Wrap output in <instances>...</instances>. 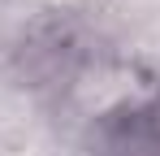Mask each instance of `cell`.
I'll use <instances>...</instances> for the list:
<instances>
[{"label": "cell", "instance_id": "6da1fadb", "mask_svg": "<svg viewBox=\"0 0 160 156\" xmlns=\"http://www.w3.org/2000/svg\"><path fill=\"white\" fill-rule=\"evenodd\" d=\"M100 156H160V134L147 108L108 117L100 130Z\"/></svg>", "mask_w": 160, "mask_h": 156}]
</instances>
